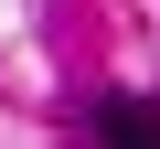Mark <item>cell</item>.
Instances as JSON below:
<instances>
[{"mask_svg": "<svg viewBox=\"0 0 160 149\" xmlns=\"http://www.w3.org/2000/svg\"><path fill=\"white\" fill-rule=\"evenodd\" d=\"M86 128H96V149H160V107H139V96H107Z\"/></svg>", "mask_w": 160, "mask_h": 149, "instance_id": "obj_1", "label": "cell"}]
</instances>
